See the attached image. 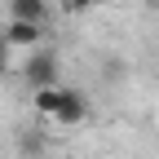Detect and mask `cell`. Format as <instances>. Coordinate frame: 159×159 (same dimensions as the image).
Returning a JSON list of instances; mask_svg holds the SVG:
<instances>
[{
    "label": "cell",
    "mask_w": 159,
    "mask_h": 159,
    "mask_svg": "<svg viewBox=\"0 0 159 159\" xmlns=\"http://www.w3.org/2000/svg\"><path fill=\"white\" fill-rule=\"evenodd\" d=\"M22 75H27V84L31 89H40V84H57V57H53V49H31V57H27V66H22Z\"/></svg>",
    "instance_id": "1"
},
{
    "label": "cell",
    "mask_w": 159,
    "mask_h": 159,
    "mask_svg": "<svg viewBox=\"0 0 159 159\" xmlns=\"http://www.w3.org/2000/svg\"><path fill=\"white\" fill-rule=\"evenodd\" d=\"M0 40L9 49H35L44 40V22H22V18H9V27H0Z\"/></svg>",
    "instance_id": "2"
},
{
    "label": "cell",
    "mask_w": 159,
    "mask_h": 159,
    "mask_svg": "<svg viewBox=\"0 0 159 159\" xmlns=\"http://www.w3.org/2000/svg\"><path fill=\"white\" fill-rule=\"evenodd\" d=\"M89 115V97L75 93V89H57V106L49 119H57V124H80V119Z\"/></svg>",
    "instance_id": "3"
},
{
    "label": "cell",
    "mask_w": 159,
    "mask_h": 159,
    "mask_svg": "<svg viewBox=\"0 0 159 159\" xmlns=\"http://www.w3.org/2000/svg\"><path fill=\"white\" fill-rule=\"evenodd\" d=\"M9 18H22V22H49V5H44V0H9Z\"/></svg>",
    "instance_id": "4"
},
{
    "label": "cell",
    "mask_w": 159,
    "mask_h": 159,
    "mask_svg": "<svg viewBox=\"0 0 159 159\" xmlns=\"http://www.w3.org/2000/svg\"><path fill=\"white\" fill-rule=\"evenodd\" d=\"M22 159H44V137L22 133Z\"/></svg>",
    "instance_id": "5"
},
{
    "label": "cell",
    "mask_w": 159,
    "mask_h": 159,
    "mask_svg": "<svg viewBox=\"0 0 159 159\" xmlns=\"http://www.w3.org/2000/svg\"><path fill=\"white\" fill-rule=\"evenodd\" d=\"M93 5H97V0H62V9H66V13H89Z\"/></svg>",
    "instance_id": "6"
},
{
    "label": "cell",
    "mask_w": 159,
    "mask_h": 159,
    "mask_svg": "<svg viewBox=\"0 0 159 159\" xmlns=\"http://www.w3.org/2000/svg\"><path fill=\"white\" fill-rule=\"evenodd\" d=\"M5 66H9V44L0 40V75H5Z\"/></svg>",
    "instance_id": "7"
},
{
    "label": "cell",
    "mask_w": 159,
    "mask_h": 159,
    "mask_svg": "<svg viewBox=\"0 0 159 159\" xmlns=\"http://www.w3.org/2000/svg\"><path fill=\"white\" fill-rule=\"evenodd\" d=\"M150 5H155V9H159V0H150Z\"/></svg>",
    "instance_id": "8"
}]
</instances>
